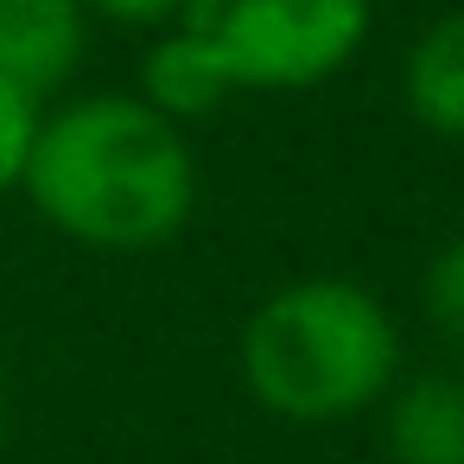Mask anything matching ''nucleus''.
<instances>
[{"label":"nucleus","instance_id":"nucleus-1","mask_svg":"<svg viewBox=\"0 0 464 464\" xmlns=\"http://www.w3.org/2000/svg\"><path fill=\"white\" fill-rule=\"evenodd\" d=\"M20 191L58 236L102 255H147L191 223L198 160L179 121L102 90L39 121Z\"/></svg>","mask_w":464,"mask_h":464},{"label":"nucleus","instance_id":"nucleus-2","mask_svg":"<svg viewBox=\"0 0 464 464\" xmlns=\"http://www.w3.org/2000/svg\"><path fill=\"white\" fill-rule=\"evenodd\" d=\"M401 375L394 312L343 274H305L267 293L242 324L248 394L293 426H337L369 407Z\"/></svg>","mask_w":464,"mask_h":464},{"label":"nucleus","instance_id":"nucleus-3","mask_svg":"<svg viewBox=\"0 0 464 464\" xmlns=\"http://www.w3.org/2000/svg\"><path fill=\"white\" fill-rule=\"evenodd\" d=\"M179 26L204 39L236 90H312L356 64L375 0H185Z\"/></svg>","mask_w":464,"mask_h":464},{"label":"nucleus","instance_id":"nucleus-4","mask_svg":"<svg viewBox=\"0 0 464 464\" xmlns=\"http://www.w3.org/2000/svg\"><path fill=\"white\" fill-rule=\"evenodd\" d=\"M90 52L83 0H0V77L33 90L39 102L77 77Z\"/></svg>","mask_w":464,"mask_h":464},{"label":"nucleus","instance_id":"nucleus-5","mask_svg":"<svg viewBox=\"0 0 464 464\" xmlns=\"http://www.w3.org/2000/svg\"><path fill=\"white\" fill-rule=\"evenodd\" d=\"M388 464H464V375H413L382 394Z\"/></svg>","mask_w":464,"mask_h":464},{"label":"nucleus","instance_id":"nucleus-6","mask_svg":"<svg viewBox=\"0 0 464 464\" xmlns=\"http://www.w3.org/2000/svg\"><path fill=\"white\" fill-rule=\"evenodd\" d=\"M236 96V83L223 77V64L204 52V39L191 33V26H160L153 33V45H147V58H140V102L153 109V115H166V121H204V115H217L223 102Z\"/></svg>","mask_w":464,"mask_h":464},{"label":"nucleus","instance_id":"nucleus-7","mask_svg":"<svg viewBox=\"0 0 464 464\" xmlns=\"http://www.w3.org/2000/svg\"><path fill=\"white\" fill-rule=\"evenodd\" d=\"M401 96L407 115L445 140H464V7L439 14L401 64Z\"/></svg>","mask_w":464,"mask_h":464},{"label":"nucleus","instance_id":"nucleus-8","mask_svg":"<svg viewBox=\"0 0 464 464\" xmlns=\"http://www.w3.org/2000/svg\"><path fill=\"white\" fill-rule=\"evenodd\" d=\"M420 299H426V318H432V331L445 337V350L464 362V236H451V242L426 261Z\"/></svg>","mask_w":464,"mask_h":464},{"label":"nucleus","instance_id":"nucleus-9","mask_svg":"<svg viewBox=\"0 0 464 464\" xmlns=\"http://www.w3.org/2000/svg\"><path fill=\"white\" fill-rule=\"evenodd\" d=\"M39 121H45V102H39L33 90H20V83L0 77V191H14V185L26 179Z\"/></svg>","mask_w":464,"mask_h":464},{"label":"nucleus","instance_id":"nucleus-10","mask_svg":"<svg viewBox=\"0 0 464 464\" xmlns=\"http://www.w3.org/2000/svg\"><path fill=\"white\" fill-rule=\"evenodd\" d=\"M90 20H115V26H172L185 14V0H83Z\"/></svg>","mask_w":464,"mask_h":464},{"label":"nucleus","instance_id":"nucleus-11","mask_svg":"<svg viewBox=\"0 0 464 464\" xmlns=\"http://www.w3.org/2000/svg\"><path fill=\"white\" fill-rule=\"evenodd\" d=\"M0 439H7V388H0Z\"/></svg>","mask_w":464,"mask_h":464}]
</instances>
